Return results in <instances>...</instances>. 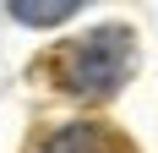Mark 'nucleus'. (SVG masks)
<instances>
[{"instance_id": "2", "label": "nucleus", "mask_w": 158, "mask_h": 153, "mask_svg": "<svg viewBox=\"0 0 158 153\" xmlns=\"http://www.w3.org/2000/svg\"><path fill=\"white\" fill-rule=\"evenodd\" d=\"M38 153H131V148H126L120 137H114L109 126H93V120H71V126H60V131H49Z\"/></svg>"}, {"instance_id": "3", "label": "nucleus", "mask_w": 158, "mask_h": 153, "mask_svg": "<svg viewBox=\"0 0 158 153\" xmlns=\"http://www.w3.org/2000/svg\"><path fill=\"white\" fill-rule=\"evenodd\" d=\"M77 6H82V0H11V16L27 22V28H49V22L77 16Z\"/></svg>"}, {"instance_id": "1", "label": "nucleus", "mask_w": 158, "mask_h": 153, "mask_svg": "<svg viewBox=\"0 0 158 153\" xmlns=\"http://www.w3.org/2000/svg\"><path fill=\"white\" fill-rule=\"evenodd\" d=\"M131 60H136V38L126 28H93V33H82V38L55 49L49 55V71L77 98H109L126 82Z\"/></svg>"}]
</instances>
